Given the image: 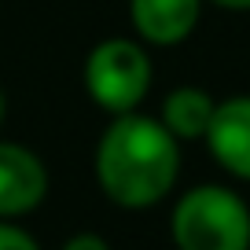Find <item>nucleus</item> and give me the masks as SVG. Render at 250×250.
<instances>
[{"label":"nucleus","instance_id":"obj_9","mask_svg":"<svg viewBox=\"0 0 250 250\" xmlns=\"http://www.w3.org/2000/svg\"><path fill=\"white\" fill-rule=\"evenodd\" d=\"M62 250H110V247H107V239L96 235V232H78V235H70V239L62 243Z\"/></svg>","mask_w":250,"mask_h":250},{"label":"nucleus","instance_id":"obj_4","mask_svg":"<svg viewBox=\"0 0 250 250\" xmlns=\"http://www.w3.org/2000/svg\"><path fill=\"white\" fill-rule=\"evenodd\" d=\"M48 195V169L30 147L0 144V217L33 213Z\"/></svg>","mask_w":250,"mask_h":250},{"label":"nucleus","instance_id":"obj_7","mask_svg":"<svg viewBox=\"0 0 250 250\" xmlns=\"http://www.w3.org/2000/svg\"><path fill=\"white\" fill-rule=\"evenodd\" d=\"M217 103L210 100L206 88L195 85H180L166 96L162 103V125L173 133V140H203L210 129V118Z\"/></svg>","mask_w":250,"mask_h":250},{"label":"nucleus","instance_id":"obj_3","mask_svg":"<svg viewBox=\"0 0 250 250\" xmlns=\"http://www.w3.org/2000/svg\"><path fill=\"white\" fill-rule=\"evenodd\" d=\"M85 88L96 107L110 114H129L151 88V59L136 41L110 37L88 52Z\"/></svg>","mask_w":250,"mask_h":250},{"label":"nucleus","instance_id":"obj_11","mask_svg":"<svg viewBox=\"0 0 250 250\" xmlns=\"http://www.w3.org/2000/svg\"><path fill=\"white\" fill-rule=\"evenodd\" d=\"M0 122H4V96H0Z\"/></svg>","mask_w":250,"mask_h":250},{"label":"nucleus","instance_id":"obj_2","mask_svg":"<svg viewBox=\"0 0 250 250\" xmlns=\"http://www.w3.org/2000/svg\"><path fill=\"white\" fill-rule=\"evenodd\" d=\"M177 250H250V210L221 184L191 188L173 210Z\"/></svg>","mask_w":250,"mask_h":250},{"label":"nucleus","instance_id":"obj_6","mask_svg":"<svg viewBox=\"0 0 250 250\" xmlns=\"http://www.w3.org/2000/svg\"><path fill=\"white\" fill-rule=\"evenodd\" d=\"M203 0H129V19L136 33L151 44H180L191 37Z\"/></svg>","mask_w":250,"mask_h":250},{"label":"nucleus","instance_id":"obj_5","mask_svg":"<svg viewBox=\"0 0 250 250\" xmlns=\"http://www.w3.org/2000/svg\"><path fill=\"white\" fill-rule=\"evenodd\" d=\"M203 140L210 144L217 166H225L239 180H250V96H232L217 103Z\"/></svg>","mask_w":250,"mask_h":250},{"label":"nucleus","instance_id":"obj_10","mask_svg":"<svg viewBox=\"0 0 250 250\" xmlns=\"http://www.w3.org/2000/svg\"><path fill=\"white\" fill-rule=\"evenodd\" d=\"M210 4H217L225 11H250V0H210Z\"/></svg>","mask_w":250,"mask_h":250},{"label":"nucleus","instance_id":"obj_1","mask_svg":"<svg viewBox=\"0 0 250 250\" xmlns=\"http://www.w3.org/2000/svg\"><path fill=\"white\" fill-rule=\"evenodd\" d=\"M180 173L173 133L147 114H114L96 147V180L122 210H147L169 195Z\"/></svg>","mask_w":250,"mask_h":250},{"label":"nucleus","instance_id":"obj_8","mask_svg":"<svg viewBox=\"0 0 250 250\" xmlns=\"http://www.w3.org/2000/svg\"><path fill=\"white\" fill-rule=\"evenodd\" d=\"M0 250H41V247L33 243L30 232H22L19 225L0 217Z\"/></svg>","mask_w":250,"mask_h":250}]
</instances>
